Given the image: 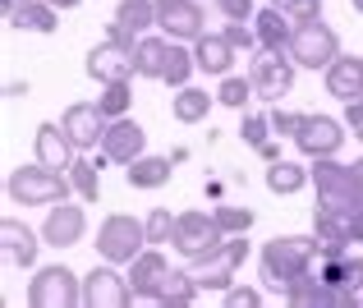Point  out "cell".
I'll list each match as a JSON object with an SVG mask.
<instances>
[{
  "label": "cell",
  "instance_id": "obj_19",
  "mask_svg": "<svg viewBox=\"0 0 363 308\" xmlns=\"http://www.w3.org/2000/svg\"><path fill=\"white\" fill-rule=\"evenodd\" d=\"M248 258V244H244V235H230L225 239V248L212 258V263H203V276H198V285L203 290H230V281H235V267H240Z\"/></svg>",
  "mask_w": 363,
  "mask_h": 308
},
{
  "label": "cell",
  "instance_id": "obj_18",
  "mask_svg": "<svg viewBox=\"0 0 363 308\" xmlns=\"http://www.w3.org/2000/svg\"><path fill=\"white\" fill-rule=\"evenodd\" d=\"M166 281H170V263L157 253V248H143V253L129 263V285H133L138 299H161Z\"/></svg>",
  "mask_w": 363,
  "mask_h": 308
},
{
  "label": "cell",
  "instance_id": "obj_12",
  "mask_svg": "<svg viewBox=\"0 0 363 308\" xmlns=\"http://www.w3.org/2000/svg\"><path fill=\"white\" fill-rule=\"evenodd\" d=\"M203 5L198 0H170V5H157V28L166 37H175V42H198L203 37Z\"/></svg>",
  "mask_w": 363,
  "mask_h": 308
},
{
  "label": "cell",
  "instance_id": "obj_9",
  "mask_svg": "<svg viewBox=\"0 0 363 308\" xmlns=\"http://www.w3.org/2000/svg\"><path fill=\"white\" fill-rule=\"evenodd\" d=\"M253 88H257V97L262 101H281L285 92L294 88V60H290V51H267L262 46V55L253 60Z\"/></svg>",
  "mask_w": 363,
  "mask_h": 308
},
{
  "label": "cell",
  "instance_id": "obj_44",
  "mask_svg": "<svg viewBox=\"0 0 363 308\" xmlns=\"http://www.w3.org/2000/svg\"><path fill=\"white\" fill-rule=\"evenodd\" d=\"M257 152H262V161H267V166H272V161H281V148H276V143H262Z\"/></svg>",
  "mask_w": 363,
  "mask_h": 308
},
{
  "label": "cell",
  "instance_id": "obj_43",
  "mask_svg": "<svg viewBox=\"0 0 363 308\" xmlns=\"http://www.w3.org/2000/svg\"><path fill=\"white\" fill-rule=\"evenodd\" d=\"M345 124L354 129V138L363 143V101H345Z\"/></svg>",
  "mask_w": 363,
  "mask_h": 308
},
{
  "label": "cell",
  "instance_id": "obj_15",
  "mask_svg": "<svg viewBox=\"0 0 363 308\" xmlns=\"http://www.w3.org/2000/svg\"><path fill=\"white\" fill-rule=\"evenodd\" d=\"M313 230H318L322 248H345V244H359L354 211L340 207V203H322V207H313Z\"/></svg>",
  "mask_w": 363,
  "mask_h": 308
},
{
  "label": "cell",
  "instance_id": "obj_21",
  "mask_svg": "<svg viewBox=\"0 0 363 308\" xmlns=\"http://www.w3.org/2000/svg\"><path fill=\"white\" fill-rule=\"evenodd\" d=\"M327 92L336 101H363V60L359 55H336L327 65Z\"/></svg>",
  "mask_w": 363,
  "mask_h": 308
},
{
  "label": "cell",
  "instance_id": "obj_20",
  "mask_svg": "<svg viewBox=\"0 0 363 308\" xmlns=\"http://www.w3.org/2000/svg\"><path fill=\"white\" fill-rule=\"evenodd\" d=\"M83 230H88V216H83V207L60 203V207H51V211H46L42 239H46L51 248H74V244L83 239Z\"/></svg>",
  "mask_w": 363,
  "mask_h": 308
},
{
  "label": "cell",
  "instance_id": "obj_23",
  "mask_svg": "<svg viewBox=\"0 0 363 308\" xmlns=\"http://www.w3.org/2000/svg\"><path fill=\"white\" fill-rule=\"evenodd\" d=\"M194 60H198V70H203V74L225 79V74H230V60H235L230 37H225V33H203V37L194 42Z\"/></svg>",
  "mask_w": 363,
  "mask_h": 308
},
{
  "label": "cell",
  "instance_id": "obj_28",
  "mask_svg": "<svg viewBox=\"0 0 363 308\" xmlns=\"http://www.w3.org/2000/svg\"><path fill=\"white\" fill-rule=\"evenodd\" d=\"M14 28H23V33H55L60 28V18H55V5L51 0H18L14 18H9Z\"/></svg>",
  "mask_w": 363,
  "mask_h": 308
},
{
  "label": "cell",
  "instance_id": "obj_3",
  "mask_svg": "<svg viewBox=\"0 0 363 308\" xmlns=\"http://www.w3.org/2000/svg\"><path fill=\"white\" fill-rule=\"evenodd\" d=\"M225 239L230 235L221 230L216 216H207V211H179L170 244H175V253L189 258V263H212V258L225 248Z\"/></svg>",
  "mask_w": 363,
  "mask_h": 308
},
{
  "label": "cell",
  "instance_id": "obj_30",
  "mask_svg": "<svg viewBox=\"0 0 363 308\" xmlns=\"http://www.w3.org/2000/svg\"><path fill=\"white\" fill-rule=\"evenodd\" d=\"M212 101H216V97H207L203 88H189V83H184V88H179V97L170 101V115H175L179 124H198V120H207Z\"/></svg>",
  "mask_w": 363,
  "mask_h": 308
},
{
  "label": "cell",
  "instance_id": "obj_8",
  "mask_svg": "<svg viewBox=\"0 0 363 308\" xmlns=\"http://www.w3.org/2000/svg\"><path fill=\"white\" fill-rule=\"evenodd\" d=\"M138 295H133L129 276L116 272V263L106 267H92L88 276H83V308H129Z\"/></svg>",
  "mask_w": 363,
  "mask_h": 308
},
{
  "label": "cell",
  "instance_id": "obj_16",
  "mask_svg": "<svg viewBox=\"0 0 363 308\" xmlns=\"http://www.w3.org/2000/svg\"><path fill=\"white\" fill-rule=\"evenodd\" d=\"M152 23H157V0H120L106 37L111 42H124V46H138V37L147 33Z\"/></svg>",
  "mask_w": 363,
  "mask_h": 308
},
{
  "label": "cell",
  "instance_id": "obj_5",
  "mask_svg": "<svg viewBox=\"0 0 363 308\" xmlns=\"http://www.w3.org/2000/svg\"><path fill=\"white\" fill-rule=\"evenodd\" d=\"M143 248H147V221L124 216V211H116V216L101 221V230H97V253L106 258V263L129 267Z\"/></svg>",
  "mask_w": 363,
  "mask_h": 308
},
{
  "label": "cell",
  "instance_id": "obj_32",
  "mask_svg": "<svg viewBox=\"0 0 363 308\" xmlns=\"http://www.w3.org/2000/svg\"><path fill=\"white\" fill-rule=\"evenodd\" d=\"M198 276H189V272H170V281H166V290H161V299L157 304H170V308H189L198 299Z\"/></svg>",
  "mask_w": 363,
  "mask_h": 308
},
{
  "label": "cell",
  "instance_id": "obj_11",
  "mask_svg": "<svg viewBox=\"0 0 363 308\" xmlns=\"http://www.w3.org/2000/svg\"><path fill=\"white\" fill-rule=\"evenodd\" d=\"M65 133H69V143L79 152H88V148H97L101 138H106V129H111V120L101 115V106L97 101H74L69 111H65Z\"/></svg>",
  "mask_w": 363,
  "mask_h": 308
},
{
  "label": "cell",
  "instance_id": "obj_26",
  "mask_svg": "<svg viewBox=\"0 0 363 308\" xmlns=\"http://www.w3.org/2000/svg\"><path fill=\"white\" fill-rule=\"evenodd\" d=\"M0 244H5V258L14 267H33L37 263V235L28 226H18V221H0Z\"/></svg>",
  "mask_w": 363,
  "mask_h": 308
},
{
  "label": "cell",
  "instance_id": "obj_29",
  "mask_svg": "<svg viewBox=\"0 0 363 308\" xmlns=\"http://www.w3.org/2000/svg\"><path fill=\"white\" fill-rule=\"evenodd\" d=\"M101 161H106V157H97V161H88V157H74V166H69L74 194H79L83 203H97V198H101Z\"/></svg>",
  "mask_w": 363,
  "mask_h": 308
},
{
  "label": "cell",
  "instance_id": "obj_25",
  "mask_svg": "<svg viewBox=\"0 0 363 308\" xmlns=\"http://www.w3.org/2000/svg\"><path fill=\"white\" fill-rule=\"evenodd\" d=\"M166 65H170V37H138L133 74L138 79H166Z\"/></svg>",
  "mask_w": 363,
  "mask_h": 308
},
{
  "label": "cell",
  "instance_id": "obj_36",
  "mask_svg": "<svg viewBox=\"0 0 363 308\" xmlns=\"http://www.w3.org/2000/svg\"><path fill=\"white\" fill-rule=\"evenodd\" d=\"M175 221L166 207H152L147 211V244H170V235H175Z\"/></svg>",
  "mask_w": 363,
  "mask_h": 308
},
{
  "label": "cell",
  "instance_id": "obj_1",
  "mask_svg": "<svg viewBox=\"0 0 363 308\" xmlns=\"http://www.w3.org/2000/svg\"><path fill=\"white\" fill-rule=\"evenodd\" d=\"M322 258V239L318 235H276L262 244V281L272 285V290L285 295V285L294 281V276L313 272Z\"/></svg>",
  "mask_w": 363,
  "mask_h": 308
},
{
  "label": "cell",
  "instance_id": "obj_34",
  "mask_svg": "<svg viewBox=\"0 0 363 308\" xmlns=\"http://www.w3.org/2000/svg\"><path fill=\"white\" fill-rule=\"evenodd\" d=\"M253 79H235V74H225L221 79V88H216V101L221 106H230V111H244L248 101H253Z\"/></svg>",
  "mask_w": 363,
  "mask_h": 308
},
{
  "label": "cell",
  "instance_id": "obj_45",
  "mask_svg": "<svg viewBox=\"0 0 363 308\" xmlns=\"http://www.w3.org/2000/svg\"><path fill=\"white\" fill-rule=\"evenodd\" d=\"M51 5H55V9H79L83 0H51Z\"/></svg>",
  "mask_w": 363,
  "mask_h": 308
},
{
  "label": "cell",
  "instance_id": "obj_46",
  "mask_svg": "<svg viewBox=\"0 0 363 308\" xmlns=\"http://www.w3.org/2000/svg\"><path fill=\"white\" fill-rule=\"evenodd\" d=\"M272 5H281V9H285V14H290V9H294V5H299V0H272Z\"/></svg>",
  "mask_w": 363,
  "mask_h": 308
},
{
  "label": "cell",
  "instance_id": "obj_14",
  "mask_svg": "<svg viewBox=\"0 0 363 308\" xmlns=\"http://www.w3.org/2000/svg\"><path fill=\"white\" fill-rule=\"evenodd\" d=\"M143 148H147V133H143L138 120H129V115H120V120H111L106 138H101V157L116 161V166H129V161L143 157Z\"/></svg>",
  "mask_w": 363,
  "mask_h": 308
},
{
  "label": "cell",
  "instance_id": "obj_37",
  "mask_svg": "<svg viewBox=\"0 0 363 308\" xmlns=\"http://www.w3.org/2000/svg\"><path fill=\"white\" fill-rule=\"evenodd\" d=\"M212 216L221 221L225 235H248V226H253V211H248V207H216Z\"/></svg>",
  "mask_w": 363,
  "mask_h": 308
},
{
  "label": "cell",
  "instance_id": "obj_17",
  "mask_svg": "<svg viewBox=\"0 0 363 308\" xmlns=\"http://www.w3.org/2000/svg\"><path fill=\"white\" fill-rule=\"evenodd\" d=\"M318 276H322L327 285H336V290L359 295V290H363V258L350 253V248H322Z\"/></svg>",
  "mask_w": 363,
  "mask_h": 308
},
{
  "label": "cell",
  "instance_id": "obj_10",
  "mask_svg": "<svg viewBox=\"0 0 363 308\" xmlns=\"http://www.w3.org/2000/svg\"><path fill=\"white\" fill-rule=\"evenodd\" d=\"M345 129L350 124H340V120H331V115H308L303 120V129L294 133V148L303 152V157H336L340 148H345Z\"/></svg>",
  "mask_w": 363,
  "mask_h": 308
},
{
  "label": "cell",
  "instance_id": "obj_13",
  "mask_svg": "<svg viewBox=\"0 0 363 308\" xmlns=\"http://www.w3.org/2000/svg\"><path fill=\"white\" fill-rule=\"evenodd\" d=\"M88 79H97L101 88L106 83H120V79H133V46H124V42H101V46H92L88 51Z\"/></svg>",
  "mask_w": 363,
  "mask_h": 308
},
{
  "label": "cell",
  "instance_id": "obj_27",
  "mask_svg": "<svg viewBox=\"0 0 363 308\" xmlns=\"http://www.w3.org/2000/svg\"><path fill=\"white\" fill-rule=\"evenodd\" d=\"M170 166H175V157H147L143 152L138 161L124 166V180H129V189H161L170 185Z\"/></svg>",
  "mask_w": 363,
  "mask_h": 308
},
{
  "label": "cell",
  "instance_id": "obj_39",
  "mask_svg": "<svg viewBox=\"0 0 363 308\" xmlns=\"http://www.w3.org/2000/svg\"><path fill=\"white\" fill-rule=\"evenodd\" d=\"M267 129H272V115H244V143L248 148H262Z\"/></svg>",
  "mask_w": 363,
  "mask_h": 308
},
{
  "label": "cell",
  "instance_id": "obj_22",
  "mask_svg": "<svg viewBox=\"0 0 363 308\" xmlns=\"http://www.w3.org/2000/svg\"><path fill=\"white\" fill-rule=\"evenodd\" d=\"M74 143H69V133H65V124H37V161L42 166H51V170H69L74 166Z\"/></svg>",
  "mask_w": 363,
  "mask_h": 308
},
{
  "label": "cell",
  "instance_id": "obj_42",
  "mask_svg": "<svg viewBox=\"0 0 363 308\" xmlns=\"http://www.w3.org/2000/svg\"><path fill=\"white\" fill-rule=\"evenodd\" d=\"M225 304L230 308H253V304H262V295H257L253 285H230V290H225Z\"/></svg>",
  "mask_w": 363,
  "mask_h": 308
},
{
  "label": "cell",
  "instance_id": "obj_35",
  "mask_svg": "<svg viewBox=\"0 0 363 308\" xmlns=\"http://www.w3.org/2000/svg\"><path fill=\"white\" fill-rule=\"evenodd\" d=\"M97 106H101V115H106V120H120V115H129V79L106 83V92L97 97Z\"/></svg>",
  "mask_w": 363,
  "mask_h": 308
},
{
  "label": "cell",
  "instance_id": "obj_24",
  "mask_svg": "<svg viewBox=\"0 0 363 308\" xmlns=\"http://www.w3.org/2000/svg\"><path fill=\"white\" fill-rule=\"evenodd\" d=\"M253 28H257V42H262L267 51H290L294 18L285 14L281 5H272V9H257V14H253Z\"/></svg>",
  "mask_w": 363,
  "mask_h": 308
},
{
  "label": "cell",
  "instance_id": "obj_38",
  "mask_svg": "<svg viewBox=\"0 0 363 308\" xmlns=\"http://www.w3.org/2000/svg\"><path fill=\"white\" fill-rule=\"evenodd\" d=\"M225 37H230L235 51H253V46H262V42H257V28L240 23V18H230V23H225Z\"/></svg>",
  "mask_w": 363,
  "mask_h": 308
},
{
  "label": "cell",
  "instance_id": "obj_31",
  "mask_svg": "<svg viewBox=\"0 0 363 308\" xmlns=\"http://www.w3.org/2000/svg\"><path fill=\"white\" fill-rule=\"evenodd\" d=\"M308 180H313V170L294 166V161H272V170H267V189L272 194H299Z\"/></svg>",
  "mask_w": 363,
  "mask_h": 308
},
{
  "label": "cell",
  "instance_id": "obj_7",
  "mask_svg": "<svg viewBox=\"0 0 363 308\" xmlns=\"http://www.w3.org/2000/svg\"><path fill=\"white\" fill-rule=\"evenodd\" d=\"M28 304L33 308H74L83 304V281L69 267H42V272L28 281Z\"/></svg>",
  "mask_w": 363,
  "mask_h": 308
},
{
  "label": "cell",
  "instance_id": "obj_47",
  "mask_svg": "<svg viewBox=\"0 0 363 308\" xmlns=\"http://www.w3.org/2000/svg\"><path fill=\"white\" fill-rule=\"evenodd\" d=\"M350 5H354V9H359V14H363V0H350Z\"/></svg>",
  "mask_w": 363,
  "mask_h": 308
},
{
  "label": "cell",
  "instance_id": "obj_2",
  "mask_svg": "<svg viewBox=\"0 0 363 308\" xmlns=\"http://www.w3.org/2000/svg\"><path fill=\"white\" fill-rule=\"evenodd\" d=\"M69 189H74V180H65L60 170H51V166H18V170H9V180H5V194L14 198V203H23V207H51V203H65L69 198Z\"/></svg>",
  "mask_w": 363,
  "mask_h": 308
},
{
  "label": "cell",
  "instance_id": "obj_33",
  "mask_svg": "<svg viewBox=\"0 0 363 308\" xmlns=\"http://www.w3.org/2000/svg\"><path fill=\"white\" fill-rule=\"evenodd\" d=\"M194 70H198L194 51H184V46H179L175 37H170V65H166V79H161V83H170V88H184Z\"/></svg>",
  "mask_w": 363,
  "mask_h": 308
},
{
  "label": "cell",
  "instance_id": "obj_4",
  "mask_svg": "<svg viewBox=\"0 0 363 308\" xmlns=\"http://www.w3.org/2000/svg\"><path fill=\"white\" fill-rule=\"evenodd\" d=\"M313 180H318L322 203H340L350 211H363V161L340 166L336 157H318L313 161Z\"/></svg>",
  "mask_w": 363,
  "mask_h": 308
},
{
  "label": "cell",
  "instance_id": "obj_40",
  "mask_svg": "<svg viewBox=\"0 0 363 308\" xmlns=\"http://www.w3.org/2000/svg\"><path fill=\"white\" fill-rule=\"evenodd\" d=\"M303 120H308V115H294V111H272V129H276V133H285V138H294V133L303 129Z\"/></svg>",
  "mask_w": 363,
  "mask_h": 308
},
{
  "label": "cell",
  "instance_id": "obj_41",
  "mask_svg": "<svg viewBox=\"0 0 363 308\" xmlns=\"http://www.w3.org/2000/svg\"><path fill=\"white\" fill-rule=\"evenodd\" d=\"M216 9H221L225 18H240V23H253V0H216Z\"/></svg>",
  "mask_w": 363,
  "mask_h": 308
},
{
  "label": "cell",
  "instance_id": "obj_6",
  "mask_svg": "<svg viewBox=\"0 0 363 308\" xmlns=\"http://www.w3.org/2000/svg\"><path fill=\"white\" fill-rule=\"evenodd\" d=\"M336 55H340V37L322 23V14L308 18V23H294V37H290V60L294 65H303V70H327Z\"/></svg>",
  "mask_w": 363,
  "mask_h": 308
}]
</instances>
